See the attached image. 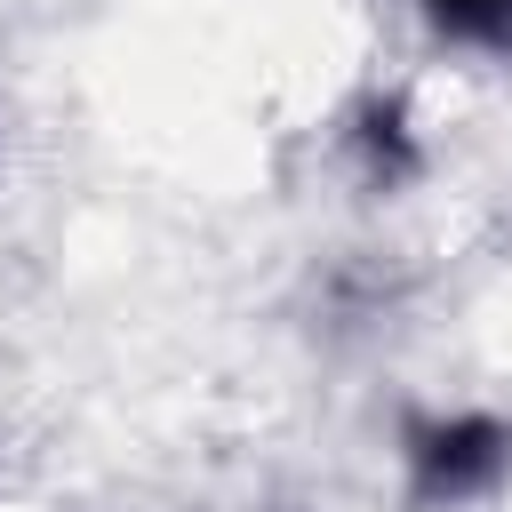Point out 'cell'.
<instances>
[{
    "mask_svg": "<svg viewBox=\"0 0 512 512\" xmlns=\"http://www.w3.org/2000/svg\"><path fill=\"white\" fill-rule=\"evenodd\" d=\"M424 24L456 48H488V56H512V0H416Z\"/></svg>",
    "mask_w": 512,
    "mask_h": 512,
    "instance_id": "3",
    "label": "cell"
},
{
    "mask_svg": "<svg viewBox=\"0 0 512 512\" xmlns=\"http://www.w3.org/2000/svg\"><path fill=\"white\" fill-rule=\"evenodd\" d=\"M400 464H408V504H472L512 472V424L488 408H456V416H408L400 432Z\"/></svg>",
    "mask_w": 512,
    "mask_h": 512,
    "instance_id": "1",
    "label": "cell"
},
{
    "mask_svg": "<svg viewBox=\"0 0 512 512\" xmlns=\"http://www.w3.org/2000/svg\"><path fill=\"white\" fill-rule=\"evenodd\" d=\"M352 160H360L368 192H400V184L424 168V152H416V128H408V112H400L392 96L360 104V120H352Z\"/></svg>",
    "mask_w": 512,
    "mask_h": 512,
    "instance_id": "2",
    "label": "cell"
}]
</instances>
